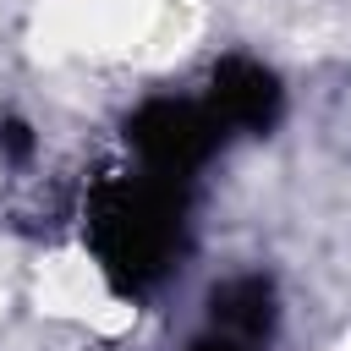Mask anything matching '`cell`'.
Listing matches in <instances>:
<instances>
[{
	"label": "cell",
	"instance_id": "obj_5",
	"mask_svg": "<svg viewBox=\"0 0 351 351\" xmlns=\"http://www.w3.org/2000/svg\"><path fill=\"white\" fill-rule=\"evenodd\" d=\"M186 351H263V346H252V340H236V335H225V329H214V324H208V329H203V335H197Z\"/></svg>",
	"mask_w": 351,
	"mask_h": 351
},
{
	"label": "cell",
	"instance_id": "obj_6",
	"mask_svg": "<svg viewBox=\"0 0 351 351\" xmlns=\"http://www.w3.org/2000/svg\"><path fill=\"white\" fill-rule=\"evenodd\" d=\"M0 137H5V148H11V154H27V126H22V121H5V126H0Z\"/></svg>",
	"mask_w": 351,
	"mask_h": 351
},
{
	"label": "cell",
	"instance_id": "obj_2",
	"mask_svg": "<svg viewBox=\"0 0 351 351\" xmlns=\"http://www.w3.org/2000/svg\"><path fill=\"white\" fill-rule=\"evenodd\" d=\"M225 126L203 99H143L126 115V148L137 154L143 170L170 176V181H192L219 148H225Z\"/></svg>",
	"mask_w": 351,
	"mask_h": 351
},
{
	"label": "cell",
	"instance_id": "obj_1",
	"mask_svg": "<svg viewBox=\"0 0 351 351\" xmlns=\"http://www.w3.org/2000/svg\"><path fill=\"white\" fill-rule=\"evenodd\" d=\"M82 241L99 258V274L121 296L154 291L186 258V181L154 170H110L88 186Z\"/></svg>",
	"mask_w": 351,
	"mask_h": 351
},
{
	"label": "cell",
	"instance_id": "obj_4",
	"mask_svg": "<svg viewBox=\"0 0 351 351\" xmlns=\"http://www.w3.org/2000/svg\"><path fill=\"white\" fill-rule=\"evenodd\" d=\"M274 318H280V296H274V280L269 274H230L225 285L208 291V324L236 335V340H252V346H269L274 335Z\"/></svg>",
	"mask_w": 351,
	"mask_h": 351
},
{
	"label": "cell",
	"instance_id": "obj_3",
	"mask_svg": "<svg viewBox=\"0 0 351 351\" xmlns=\"http://www.w3.org/2000/svg\"><path fill=\"white\" fill-rule=\"evenodd\" d=\"M214 115H219V126L236 137H263L274 121H280V110H285V88H280V77L263 66V60H252V55H225L219 66H214V77H208V99H203Z\"/></svg>",
	"mask_w": 351,
	"mask_h": 351
}]
</instances>
